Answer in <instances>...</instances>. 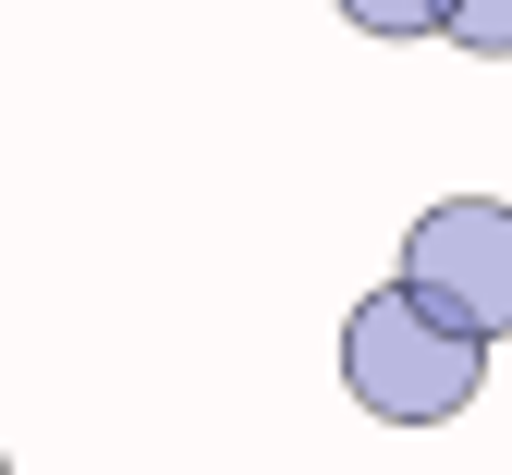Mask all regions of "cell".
Masks as SVG:
<instances>
[{"instance_id": "7a4b0ae2", "label": "cell", "mask_w": 512, "mask_h": 475, "mask_svg": "<svg viewBox=\"0 0 512 475\" xmlns=\"http://www.w3.org/2000/svg\"><path fill=\"white\" fill-rule=\"evenodd\" d=\"M403 281L427 305H452L476 342L512 329V208L500 195H439V208L403 232Z\"/></svg>"}, {"instance_id": "3957f363", "label": "cell", "mask_w": 512, "mask_h": 475, "mask_svg": "<svg viewBox=\"0 0 512 475\" xmlns=\"http://www.w3.org/2000/svg\"><path fill=\"white\" fill-rule=\"evenodd\" d=\"M342 25H366V37H439L452 0H342Z\"/></svg>"}, {"instance_id": "277c9868", "label": "cell", "mask_w": 512, "mask_h": 475, "mask_svg": "<svg viewBox=\"0 0 512 475\" xmlns=\"http://www.w3.org/2000/svg\"><path fill=\"white\" fill-rule=\"evenodd\" d=\"M452 49H476V61H512V0H452V25H439Z\"/></svg>"}, {"instance_id": "6da1fadb", "label": "cell", "mask_w": 512, "mask_h": 475, "mask_svg": "<svg viewBox=\"0 0 512 475\" xmlns=\"http://www.w3.org/2000/svg\"><path fill=\"white\" fill-rule=\"evenodd\" d=\"M476 378H488V342L452 305H427L415 281L366 293L342 317V390L366 402L378 427H452L464 402H476Z\"/></svg>"}, {"instance_id": "5b68a950", "label": "cell", "mask_w": 512, "mask_h": 475, "mask_svg": "<svg viewBox=\"0 0 512 475\" xmlns=\"http://www.w3.org/2000/svg\"><path fill=\"white\" fill-rule=\"evenodd\" d=\"M0 475H13V463H0Z\"/></svg>"}]
</instances>
